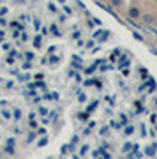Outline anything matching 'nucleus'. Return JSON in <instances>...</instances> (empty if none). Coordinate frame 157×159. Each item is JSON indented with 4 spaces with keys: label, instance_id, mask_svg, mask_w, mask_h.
I'll use <instances>...</instances> for the list:
<instances>
[{
    "label": "nucleus",
    "instance_id": "nucleus-1",
    "mask_svg": "<svg viewBox=\"0 0 157 159\" xmlns=\"http://www.w3.org/2000/svg\"><path fill=\"white\" fill-rule=\"evenodd\" d=\"M155 152H157V143H152V145H148V147L145 149V154H147L148 157L155 156Z\"/></svg>",
    "mask_w": 157,
    "mask_h": 159
},
{
    "label": "nucleus",
    "instance_id": "nucleus-2",
    "mask_svg": "<svg viewBox=\"0 0 157 159\" xmlns=\"http://www.w3.org/2000/svg\"><path fill=\"white\" fill-rule=\"evenodd\" d=\"M140 14H141V12H140L138 7H131V9H129V18H131V19H138Z\"/></svg>",
    "mask_w": 157,
    "mask_h": 159
},
{
    "label": "nucleus",
    "instance_id": "nucleus-3",
    "mask_svg": "<svg viewBox=\"0 0 157 159\" xmlns=\"http://www.w3.org/2000/svg\"><path fill=\"white\" fill-rule=\"evenodd\" d=\"M50 32H51V35H62V34H60V28H58V25H55V23H51V27H50Z\"/></svg>",
    "mask_w": 157,
    "mask_h": 159
},
{
    "label": "nucleus",
    "instance_id": "nucleus-4",
    "mask_svg": "<svg viewBox=\"0 0 157 159\" xmlns=\"http://www.w3.org/2000/svg\"><path fill=\"white\" fill-rule=\"evenodd\" d=\"M19 119H21V111H19V110H14V111H12V120L18 122Z\"/></svg>",
    "mask_w": 157,
    "mask_h": 159
},
{
    "label": "nucleus",
    "instance_id": "nucleus-5",
    "mask_svg": "<svg viewBox=\"0 0 157 159\" xmlns=\"http://www.w3.org/2000/svg\"><path fill=\"white\" fill-rule=\"evenodd\" d=\"M41 44H42V39H41V35H37V37L34 39V46H35V48H41Z\"/></svg>",
    "mask_w": 157,
    "mask_h": 159
},
{
    "label": "nucleus",
    "instance_id": "nucleus-6",
    "mask_svg": "<svg viewBox=\"0 0 157 159\" xmlns=\"http://www.w3.org/2000/svg\"><path fill=\"white\" fill-rule=\"evenodd\" d=\"M111 6H113V7H122L124 2H122V0H111Z\"/></svg>",
    "mask_w": 157,
    "mask_h": 159
},
{
    "label": "nucleus",
    "instance_id": "nucleus-7",
    "mask_svg": "<svg viewBox=\"0 0 157 159\" xmlns=\"http://www.w3.org/2000/svg\"><path fill=\"white\" fill-rule=\"evenodd\" d=\"M143 21H145V23H154V18H152L150 14H145V16H143Z\"/></svg>",
    "mask_w": 157,
    "mask_h": 159
},
{
    "label": "nucleus",
    "instance_id": "nucleus-8",
    "mask_svg": "<svg viewBox=\"0 0 157 159\" xmlns=\"http://www.w3.org/2000/svg\"><path fill=\"white\" fill-rule=\"evenodd\" d=\"M95 67H97V64H94V65H90V67H88V69H86L85 73H86V74H92V73L95 71Z\"/></svg>",
    "mask_w": 157,
    "mask_h": 159
},
{
    "label": "nucleus",
    "instance_id": "nucleus-9",
    "mask_svg": "<svg viewBox=\"0 0 157 159\" xmlns=\"http://www.w3.org/2000/svg\"><path fill=\"white\" fill-rule=\"evenodd\" d=\"M124 133H125V134H132V133H134V127H132V126H127V127L124 129Z\"/></svg>",
    "mask_w": 157,
    "mask_h": 159
},
{
    "label": "nucleus",
    "instance_id": "nucleus-10",
    "mask_svg": "<svg viewBox=\"0 0 157 159\" xmlns=\"http://www.w3.org/2000/svg\"><path fill=\"white\" fill-rule=\"evenodd\" d=\"M78 117H80V120H81V122H85V120H88V113H80Z\"/></svg>",
    "mask_w": 157,
    "mask_h": 159
},
{
    "label": "nucleus",
    "instance_id": "nucleus-11",
    "mask_svg": "<svg viewBox=\"0 0 157 159\" xmlns=\"http://www.w3.org/2000/svg\"><path fill=\"white\" fill-rule=\"evenodd\" d=\"M2 115H4L6 119H12V113H11V111H7V110H4V111H2Z\"/></svg>",
    "mask_w": 157,
    "mask_h": 159
},
{
    "label": "nucleus",
    "instance_id": "nucleus-12",
    "mask_svg": "<svg viewBox=\"0 0 157 159\" xmlns=\"http://www.w3.org/2000/svg\"><path fill=\"white\" fill-rule=\"evenodd\" d=\"M132 147H134L132 143H125V145H124V152H131V149H132Z\"/></svg>",
    "mask_w": 157,
    "mask_h": 159
},
{
    "label": "nucleus",
    "instance_id": "nucleus-13",
    "mask_svg": "<svg viewBox=\"0 0 157 159\" xmlns=\"http://www.w3.org/2000/svg\"><path fill=\"white\" fill-rule=\"evenodd\" d=\"M6 152L7 154H14V145H7L6 147Z\"/></svg>",
    "mask_w": 157,
    "mask_h": 159
},
{
    "label": "nucleus",
    "instance_id": "nucleus-14",
    "mask_svg": "<svg viewBox=\"0 0 157 159\" xmlns=\"http://www.w3.org/2000/svg\"><path fill=\"white\" fill-rule=\"evenodd\" d=\"M39 115H48V110L44 108V106H41L39 108Z\"/></svg>",
    "mask_w": 157,
    "mask_h": 159
},
{
    "label": "nucleus",
    "instance_id": "nucleus-15",
    "mask_svg": "<svg viewBox=\"0 0 157 159\" xmlns=\"http://www.w3.org/2000/svg\"><path fill=\"white\" fill-rule=\"evenodd\" d=\"M124 64L129 65V58H127V57H122V58H120V65H124Z\"/></svg>",
    "mask_w": 157,
    "mask_h": 159
},
{
    "label": "nucleus",
    "instance_id": "nucleus-16",
    "mask_svg": "<svg viewBox=\"0 0 157 159\" xmlns=\"http://www.w3.org/2000/svg\"><path fill=\"white\" fill-rule=\"evenodd\" d=\"M80 152H81V154L85 156V154L88 152V145H81V149H80Z\"/></svg>",
    "mask_w": 157,
    "mask_h": 159
},
{
    "label": "nucleus",
    "instance_id": "nucleus-17",
    "mask_svg": "<svg viewBox=\"0 0 157 159\" xmlns=\"http://www.w3.org/2000/svg\"><path fill=\"white\" fill-rule=\"evenodd\" d=\"M46 143H48V138H42V140H39V143H37V145H39V147H44Z\"/></svg>",
    "mask_w": 157,
    "mask_h": 159
},
{
    "label": "nucleus",
    "instance_id": "nucleus-18",
    "mask_svg": "<svg viewBox=\"0 0 157 159\" xmlns=\"http://www.w3.org/2000/svg\"><path fill=\"white\" fill-rule=\"evenodd\" d=\"M97 104H99V101H94V103H92L90 106H88V111H92V110H94V108H95Z\"/></svg>",
    "mask_w": 157,
    "mask_h": 159
},
{
    "label": "nucleus",
    "instance_id": "nucleus-19",
    "mask_svg": "<svg viewBox=\"0 0 157 159\" xmlns=\"http://www.w3.org/2000/svg\"><path fill=\"white\" fill-rule=\"evenodd\" d=\"M35 134H37V133H30V134H28V138H27V142H32V140L35 138Z\"/></svg>",
    "mask_w": 157,
    "mask_h": 159
},
{
    "label": "nucleus",
    "instance_id": "nucleus-20",
    "mask_svg": "<svg viewBox=\"0 0 157 159\" xmlns=\"http://www.w3.org/2000/svg\"><path fill=\"white\" fill-rule=\"evenodd\" d=\"M155 120H157V115H155V113H152V115H150V122L155 124Z\"/></svg>",
    "mask_w": 157,
    "mask_h": 159
},
{
    "label": "nucleus",
    "instance_id": "nucleus-21",
    "mask_svg": "<svg viewBox=\"0 0 157 159\" xmlns=\"http://www.w3.org/2000/svg\"><path fill=\"white\" fill-rule=\"evenodd\" d=\"M34 78H35V80H42L44 74H42V73H37V74H34Z\"/></svg>",
    "mask_w": 157,
    "mask_h": 159
},
{
    "label": "nucleus",
    "instance_id": "nucleus-22",
    "mask_svg": "<svg viewBox=\"0 0 157 159\" xmlns=\"http://www.w3.org/2000/svg\"><path fill=\"white\" fill-rule=\"evenodd\" d=\"M78 99H80L81 103H85V101H86V96H85V94H80V96H78Z\"/></svg>",
    "mask_w": 157,
    "mask_h": 159
},
{
    "label": "nucleus",
    "instance_id": "nucleus-23",
    "mask_svg": "<svg viewBox=\"0 0 157 159\" xmlns=\"http://www.w3.org/2000/svg\"><path fill=\"white\" fill-rule=\"evenodd\" d=\"M37 134H39V136H41V134H46V129H44V127H41V129L37 131Z\"/></svg>",
    "mask_w": 157,
    "mask_h": 159
},
{
    "label": "nucleus",
    "instance_id": "nucleus-24",
    "mask_svg": "<svg viewBox=\"0 0 157 159\" xmlns=\"http://www.w3.org/2000/svg\"><path fill=\"white\" fill-rule=\"evenodd\" d=\"M80 35H81V32H74L73 34V39H80Z\"/></svg>",
    "mask_w": 157,
    "mask_h": 159
},
{
    "label": "nucleus",
    "instance_id": "nucleus-25",
    "mask_svg": "<svg viewBox=\"0 0 157 159\" xmlns=\"http://www.w3.org/2000/svg\"><path fill=\"white\" fill-rule=\"evenodd\" d=\"M58 60H60V57H53V58H51V62H50V64H57V62H58Z\"/></svg>",
    "mask_w": 157,
    "mask_h": 159
},
{
    "label": "nucleus",
    "instance_id": "nucleus-26",
    "mask_svg": "<svg viewBox=\"0 0 157 159\" xmlns=\"http://www.w3.org/2000/svg\"><path fill=\"white\" fill-rule=\"evenodd\" d=\"M101 134L106 136V134H108V127H102V129H101Z\"/></svg>",
    "mask_w": 157,
    "mask_h": 159
},
{
    "label": "nucleus",
    "instance_id": "nucleus-27",
    "mask_svg": "<svg viewBox=\"0 0 157 159\" xmlns=\"http://www.w3.org/2000/svg\"><path fill=\"white\" fill-rule=\"evenodd\" d=\"M50 11H55V12H57V6H55V4H50Z\"/></svg>",
    "mask_w": 157,
    "mask_h": 159
},
{
    "label": "nucleus",
    "instance_id": "nucleus-28",
    "mask_svg": "<svg viewBox=\"0 0 157 159\" xmlns=\"http://www.w3.org/2000/svg\"><path fill=\"white\" fill-rule=\"evenodd\" d=\"M55 50H57V46H50V48H48V53H53Z\"/></svg>",
    "mask_w": 157,
    "mask_h": 159
},
{
    "label": "nucleus",
    "instance_id": "nucleus-29",
    "mask_svg": "<svg viewBox=\"0 0 157 159\" xmlns=\"http://www.w3.org/2000/svg\"><path fill=\"white\" fill-rule=\"evenodd\" d=\"M120 119H122V124H127V117L125 115H120Z\"/></svg>",
    "mask_w": 157,
    "mask_h": 159
},
{
    "label": "nucleus",
    "instance_id": "nucleus-30",
    "mask_svg": "<svg viewBox=\"0 0 157 159\" xmlns=\"http://www.w3.org/2000/svg\"><path fill=\"white\" fill-rule=\"evenodd\" d=\"M6 12H7V7H2V9H0V14H2V16H4Z\"/></svg>",
    "mask_w": 157,
    "mask_h": 159
},
{
    "label": "nucleus",
    "instance_id": "nucleus-31",
    "mask_svg": "<svg viewBox=\"0 0 157 159\" xmlns=\"http://www.w3.org/2000/svg\"><path fill=\"white\" fill-rule=\"evenodd\" d=\"M34 27H35V28H39V27H41V25H39V19H34Z\"/></svg>",
    "mask_w": 157,
    "mask_h": 159
},
{
    "label": "nucleus",
    "instance_id": "nucleus-32",
    "mask_svg": "<svg viewBox=\"0 0 157 159\" xmlns=\"http://www.w3.org/2000/svg\"><path fill=\"white\" fill-rule=\"evenodd\" d=\"M134 39H140V41H143V35H140V34H134Z\"/></svg>",
    "mask_w": 157,
    "mask_h": 159
},
{
    "label": "nucleus",
    "instance_id": "nucleus-33",
    "mask_svg": "<svg viewBox=\"0 0 157 159\" xmlns=\"http://www.w3.org/2000/svg\"><path fill=\"white\" fill-rule=\"evenodd\" d=\"M4 34H6L4 30H0V42H2V39H4Z\"/></svg>",
    "mask_w": 157,
    "mask_h": 159
},
{
    "label": "nucleus",
    "instance_id": "nucleus-34",
    "mask_svg": "<svg viewBox=\"0 0 157 159\" xmlns=\"http://www.w3.org/2000/svg\"><path fill=\"white\" fill-rule=\"evenodd\" d=\"M154 103H155V106H157V97H155V99H154Z\"/></svg>",
    "mask_w": 157,
    "mask_h": 159
},
{
    "label": "nucleus",
    "instance_id": "nucleus-35",
    "mask_svg": "<svg viewBox=\"0 0 157 159\" xmlns=\"http://www.w3.org/2000/svg\"><path fill=\"white\" fill-rule=\"evenodd\" d=\"M155 131H157V124H155Z\"/></svg>",
    "mask_w": 157,
    "mask_h": 159
},
{
    "label": "nucleus",
    "instance_id": "nucleus-36",
    "mask_svg": "<svg viewBox=\"0 0 157 159\" xmlns=\"http://www.w3.org/2000/svg\"><path fill=\"white\" fill-rule=\"evenodd\" d=\"M154 32H155V34H157V30H154Z\"/></svg>",
    "mask_w": 157,
    "mask_h": 159
},
{
    "label": "nucleus",
    "instance_id": "nucleus-37",
    "mask_svg": "<svg viewBox=\"0 0 157 159\" xmlns=\"http://www.w3.org/2000/svg\"><path fill=\"white\" fill-rule=\"evenodd\" d=\"M131 159H134V157H131Z\"/></svg>",
    "mask_w": 157,
    "mask_h": 159
}]
</instances>
